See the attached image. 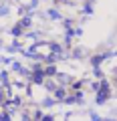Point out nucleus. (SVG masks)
<instances>
[{
  "instance_id": "f257e3e1",
  "label": "nucleus",
  "mask_w": 117,
  "mask_h": 121,
  "mask_svg": "<svg viewBox=\"0 0 117 121\" xmlns=\"http://www.w3.org/2000/svg\"><path fill=\"white\" fill-rule=\"evenodd\" d=\"M107 97H109V85L107 83H101V89H99V95H97V103H105V101H107Z\"/></svg>"
},
{
  "instance_id": "f03ea898",
  "label": "nucleus",
  "mask_w": 117,
  "mask_h": 121,
  "mask_svg": "<svg viewBox=\"0 0 117 121\" xmlns=\"http://www.w3.org/2000/svg\"><path fill=\"white\" fill-rule=\"evenodd\" d=\"M32 81H35V83H43L44 81V73L40 69H35V73H32Z\"/></svg>"
},
{
  "instance_id": "7ed1b4c3",
  "label": "nucleus",
  "mask_w": 117,
  "mask_h": 121,
  "mask_svg": "<svg viewBox=\"0 0 117 121\" xmlns=\"http://www.w3.org/2000/svg\"><path fill=\"white\" fill-rule=\"evenodd\" d=\"M48 18H51V20H61V12H59V10H55V8H51L48 10V14H47Z\"/></svg>"
},
{
  "instance_id": "20e7f679",
  "label": "nucleus",
  "mask_w": 117,
  "mask_h": 121,
  "mask_svg": "<svg viewBox=\"0 0 117 121\" xmlns=\"http://www.w3.org/2000/svg\"><path fill=\"white\" fill-rule=\"evenodd\" d=\"M55 97H56V99H59V101H63V99H65V91H63V89H59V91H56V93H55Z\"/></svg>"
},
{
  "instance_id": "39448f33",
  "label": "nucleus",
  "mask_w": 117,
  "mask_h": 121,
  "mask_svg": "<svg viewBox=\"0 0 117 121\" xmlns=\"http://www.w3.org/2000/svg\"><path fill=\"white\" fill-rule=\"evenodd\" d=\"M8 83V73H2L0 75V85H6Z\"/></svg>"
},
{
  "instance_id": "423d86ee",
  "label": "nucleus",
  "mask_w": 117,
  "mask_h": 121,
  "mask_svg": "<svg viewBox=\"0 0 117 121\" xmlns=\"http://www.w3.org/2000/svg\"><path fill=\"white\" fill-rule=\"evenodd\" d=\"M55 73H56L55 67H48V69H47V75H55Z\"/></svg>"
},
{
  "instance_id": "0eeeda50",
  "label": "nucleus",
  "mask_w": 117,
  "mask_h": 121,
  "mask_svg": "<svg viewBox=\"0 0 117 121\" xmlns=\"http://www.w3.org/2000/svg\"><path fill=\"white\" fill-rule=\"evenodd\" d=\"M59 79H61V81H63V83H67V81H69V77H67V75H63V73H61V75H59Z\"/></svg>"
}]
</instances>
